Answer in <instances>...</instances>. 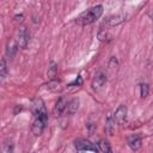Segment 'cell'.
Instances as JSON below:
<instances>
[{"label": "cell", "instance_id": "6da1fadb", "mask_svg": "<svg viewBox=\"0 0 153 153\" xmlns=\"http://www.w3.org/2000/svg\"><path fill=\"white\" fill-rule=\"evenodd\" d=\"M102 14H103V6L97 5L94 7L88 8L84 13H81L79 16V18L76 19V22L81 25H88V24H92L93 22H96L97 19H99Z\"/></svg>", "mask_w": 153, "mask_h": 153}, {"label": "cell", "instance_id": "7a4b0ae2", "mask_svg": "<svg viewBox=\"0 0 153 153\" xmlns=\"http://www.w3.org/2000/svg\"><path fill=\"white\" fill-rule=\"evenodd\" d=\"M31 111H32V114L35 115L36 118H42L44 121L48 120V112H47L45 105H44V103L41 98H37V99L33 100Z\"/></svg>", "mask_w": 153, "mask_h": 153}, {"label": "cell", "instance_id": "3957f363", "mask_svg": "<svg viewBox=\"0 0 153 153\" xmlns=\"http://www.w3.org/2000/svg\"><path fill=\"white\" fill-rule=\"evenodd\" d=\"M74 147L78 151H90V152H98V146H94L86 139H78L74 141Z\"/></svg>", "mask_w": 153, "mask_h": 153}, {"label": "cell", "instance_id": "277c9868", "mask_svg": "<svg viewBox=\"0 0 153 153\" xmlns=\"http://www.w3.org/2000/svg\"><path fill=\"white\" fill-rule=\"evenodd\" d=\"M29 39H30V32L27 31L26 27L22 26L18 31V39H17V43H18V47L22 48V49H25L27 47V43H29Z\"/></svg>", "mask_w": 153, "mask_h": 153}, {"label": "cell", "instance_id": "5b68a950", "mask_svg": "<svg viewBox=\"0 0 153 153\" xmlns=\"http://www.w3.org/2000/svg\"><path fill=\"white\" fill-rule=\"evenodd\" d=\"M127 115H128V110H127V106L126 105H120L117 108V110L115 111V115H114V118H115V122L117 124H123L127 122Z\"/></svg>", "mask_w": 153, "mask_h": 153}, {"label": "cell", "instance_id": "8992f818", "mask_svg": "<svg viewBox=\"0 0 153 153\" xmlns=\"http://www.w3.org/2000/svg\"><path fill=\"white\" fill-rule=\"evenodd\" d=\"M105 82H106V75H105V73L98 72V73L94 75V78H93L92 88H93L94 91H99V90L105 85Z\"/></svg>", "mask_w": 153, "mask_h": 153}, {"label": "cell", "instance_id": "52a82bcc", "mask_svg": "<svg viewBox=\"0 0 153 153\" xmlns=\"http://www.w3.org/2000/svg\"><path fill=\"white\" fill-rule=\"evenodd\" d=\"M45 122L47 121H44L42 118H36L35 120V122L32 123V128H31V131L35 136H39L43 133L44 127H45Z\"/></svg>", "mask_w": 153, "mask_h": 153}, {"label": "cell", "instance_id": "ba28073f", "mask_svg": "<svg viewBox=\"0 0 153 153\" xmlns=\"http://www.w3.org/2000/svg\"><path fill=\"white\" fill-rule=\"evenodd\" d=\"M127 143H128V146H129L133 151H137V149L141 148V146H142V140H141V137H140L137 134H134V135L128 136Z\"/></svg>", "mask_w": 153, "mask_h": 153}, {"label": "cell", "instance_id": "9c48e42d", "mask_svg": "<svg viewBox=\"0 0 153 153\" xmlns=\"http://www.w3.org/2000/svg\"><path fill=\"white\" fill-rule=\"evenodd\" d=\"M66 109H67V100H66L63 97H61V98L56 102V104H55V106H54L53 112H54V115H55V116H60V115H61Z\"/></svg>", "mask_w": 153, "mask_h": 153}, {"label": "cell", "instance_id": "30bf717a", "mask_svg": "<svg viewBox=\"0 0 153 153\" xmlns=\"http://www.w3.org/2000/svg\"><path fill=\"white\" fill-rule=\"evenodd\" d=\"M115 130V118L112 115H108L106 117V122H105V131L109 135H112Z\"/></svg>", "mask_w": 153, "mask_h": 153}, {"label": "cell", "instance_id": "8fae6325", "mask_svg": "<svg viewBox=\"0 0 153 153\" xmlns=\"http://www.w3.org/2000/svg\"><path fill=\"white\" fill-rule=\"evenodd\" d=\"M79 104H80V102H79V99H78V98L72 99V100L67 104V112H68L69 115L75 114V112L78 111V109H79Z\"/></svg>", "mask_w": 153, "mask_h": 153}, {"label": "cell", "instance_id": "7c38bea8", "mask_svg": "<svg viewBox=\"0 0 153 153\" xmlns=\"http://www.w3.org/2000/svg\"><path fill=\"white\" fill-rule=\"evenodd\" d=\"M17 49H18V43H16V42H13V41L8 42V43H7V48H6V54H7V56H8L10 59H12V57L16 55Z\"/></svg>", "mask_w": 153, "mask_h": 153}, {"label": "cell", "instance_id": "4fadbf2b", "mask_svg": "<svg viewBox=\"0 0 153 153\" xmlns=\"http://www.w3.org/2000/svg\"><path fill=\"white\" fill-rule=\"evenodd\" d=\"M47 87L53 91V92H57V91H61L62 86H61V81L59 80H50L48 84H47Z\"/></svg>", "mask_w": 153, "mask_h": 153}, {"label": "cell", "instance_id": "5bb4252c", "mask_svg": "<svg viewBox=\"0 0 153 153\" xmlns=\"http://www.w3.org/2000/svg\"><path fill=\"white\" fill-rule=\"evenodd\" d=\"M98 149L99 152H103V153H110L111 152V147H110V143L106 141V140H100L98 142Z\"/></svg>", "mask_w": 153, "mask_h": 153}, {"label": "cell", "instance_id": "9a60e30c", "mask_svg": "<svg viewBox=\"0 0 153 153\" xmlns=\"http://www.w3.org/2000/svg\"><path fill=\"white\" fill-rule=\"evenodd\" d=\"M6 76H7V65H6V60H5V59H1V61H0V80L4 81Z\"/></svg>", "mask_w": 153, "mask_h": 153}, {"label": "cell", "instance_id": "2e32d148", "mask_svg": "<svg viewBox=\"0 0 153 153\" xmlns=\"http://www.w3.org/2000/svg\"><path fill=\"white\" fill-rule=\"evenodd\" d=\"M56 73H57V65L54 61H51L50 66L48 67V76L49 78H54L56 75Z\"/></svg>", "mask_w": 153, "mask_h": 153}, {"label": "cell", "instance_id": "e0dca14e", "mask_svg": "<svg viewBox=\"0 0 153 153\" xmlns=\"http://www.w3.org/2000/svg\"><path fill=\"white\" fill-rule=\"evenodd\" d=\"M149 92V87L147 84H140V97L141 98H146L148 96Z\"/></svg>", "mask_w": 153, "mask_h": 153}, {"label": "cell", "instance_id": "ac0fdd59", "mask_svg": "<svg viewBox=\"0 0 153 153\" xmlns=\"http://www.w3.org/2000/svg\"><path fill=\"white\" fill-rule=\"evenodd\" d=\"M98 38H99V41L104 42V41H106V39H109V38H110V35L108 33V31H106V30L102 29V30L99 31V33H98Z\"/></svg>", "mask_w": 153, "mask_h": 153}, {"label": "cell", "instance_id": "d6986e66", "mask_svg": "<svg viewBox=\"0 0 153 153\" xmlns=\"http://www.w3.org/2000/svg\"><path fill=\"white\" fill-rule=\"evenodd\" d=\"M86 127H87V129H88V134L90 135H92L93 134V131L96 130V128H97V124L96 123H87L86 124Z\"/></svg>", "mask_w": 153, "mask_h": 153}, {"label": "cell", "instance_id": "ffe728a7", "mask_svg": "<svg viewBox=\"0 0 153 153\" xmlns=\"http://www.w3.org/2000/svg\"><path fill=\"white\" fill-rule=\"evenodd\" d=\"M74 85H76V86H81V85H82V78H81L80 75H78V78H76L73 82L69 84V86H74Z\"/></svg>", "mask_w": 153, "mask_h": 153}, {"label": "cell", "instance_id": "44dd1931", "mask_svg": "<svg viewBox=\"0 0 153 153\" xmlns=\"http://www.w3.org/2000/svg\"><path fill=\"white\" fill-rule=\"evenodd\" d=\"M12 151H13V146H12V145L4 143V146H2V152H4V153H10V152H12Z\"/></svg>", "mask_w": 153, "mask_h": 153}, {"label": "cell", "instance_id": "7402d4cb", "mask_svg": "<svg viewBox=\"0 0 153 153\" xmlns=\"http://www.w3.org/2000/svg\"><path fill=\"white\" fill-rule=\"evenodd\" d=\"M14 18H16V20H17V22H18V20H19V22H22V20H23V16H22V14H20V16H16Z\"/></svg>", "mask_w": 153, "mask_h": 153}]
</instances>
